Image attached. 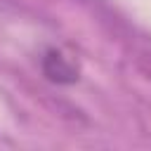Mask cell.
I'll return each instance as SVG.
<instances>
[{"label":"cell","instance_id":"cell-1","mask_svg":"<svg viewBox=\"0 0 151 151\" xmlns=\"http://www.w3.org/2000/svg\"><path fill=\"white\" fill-rule=\"evenodd\" d=\"M40 73L54 85H76L80 80V64L61 47H45L40 54Z\"/></svg>","mask_w":151,"mask_h":151}]
</instances>
